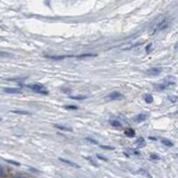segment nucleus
<instances>
[{
  "label": "nucleus",
  "mask_w": 178,
  "mask_h": 178,
  "mask_svg": "<svg viewBox=\"0 0 178 178\" xmlns=\"http://www.w3.org/2000/svg\"><path fill=\"white\" fill-rule=\"evenodd\" d=\"M29 89L35 91L36 93H41V95H49V90L44 87V85L42 84H30V85H27Z\"/></svg>",
  "instance_id": "1"
},
{
  "label": "nucleus",
  "mask_w": 178,
  "mask_h": 178,
  "mask_svg": "<svg viewBox=\"0 0 178 178\" xmlns=\"http://www.w3.org/2000/svg\"><path fill=\"white\" fill-rule=\"evenodd\" d=\"M123 98V95L119 91H113V93H109L107 96V99H111V100H119Z\"/></svg>",
  "instance_id": "2"
},
{
  "label": "nucleus",
  "mask_w": 178,
  "mask_h": 178,
  "mask_svg": "<svg viewBox=\"0 0 178 178\" xmlns=\"http://www.w3.org/2000/svg\"><path fill=\"white\" fill-rule=\"evenodd\" d=\"M146 118H147V114L139 113L137 115H135V117L133 118V121L136 122V123H141V122L145 121V120H146Z\"/></svg>",
  "instance_id": "3"
},
{
  "label": "nucleus",
  "mask_w": 178,
  "mask_h": 178,
  "mask_svg": "<svg viewBox=\"0 0 178 178\" xmlns=\"http://www.w3.org/2000/svg\"><path fill=\"white\" fill-rule=\"evenodd\" d=\"M161 71H162V69H161V68H157V67H152V68H150V69H147V71H145V73H146V75H150V76H155V75L161 74Z\"/></svg>",
  "instance_id": "4"
},
{
  "label": "nucleus",
  "mask_w": 178,
  "mask_h": 178,
  "mask_svg": "<svg viewBox=\"0 0 178 178\" xmlns=\"http://www.w3.org/2000/svg\"><path fill=\"white\" fill-rule=\"evenodd\" d=\"M62 163H64V164H67L69 165V166H71V167H75V168H79L80 166H79L78 164H76V163H74V162H71V161H69V159H65V158H63V157H59L58 158Z\"/></svg>",
  "instance_id": "5"
},
{
  "label": "nucleus",
  "mask_w": 178,
  "mask_h": 178,
  "mask_svg": "<svg viewBox=\"0 0 178 178\" xmlns=\"http://www.w3.org/2000/svg\"><path fill=\"white\" fill-rule=\"evenodd\" d=\"M3 91L6 93L17 95V93H21V89L20 88H3Z\"/></svg>",
  "instance_id": "6"
},
{
  "label": "nucleus",
  "mask_w": 178,
  "mask_h": 178,
  "mask_svg": "<svg viewBox=\"0 0 178 178\" xmlns=\"http://www.w3.org/2000/svg\"><path fill=\"white\" fill-rule=\"evenodd\" d=\"M124 135L128 136V137H134V136H135V131L131 128L125 129V130H124Z\"/></svg>",
  "instance_id": "7"
},
{
  "label": "nucleus",
  "mask_w": 178,
  "mask_h": 178,
  "mask_svg": "<svg viewBox=\"0 0 178 178\" xmlns=\"http://www.w3.org/2000/svg\"><path fill=\"white\" fill-rule=\"evenodd\" d=\"M54 128L62 130V131H67V132H71L73 131V129L69 128V127H65V125H61V124H54Z\"/></svg>",
  "instance_id": "8"
},
{
  "label": "nucleus",
  "mask_w": 178,
  "mask_h": 178,
  "mask_svg": "<svg viewBox=\"0 0 178 178\" xmlns=\"http://www.w3.org/2000/svg\"><path fill=\"white\" fill-rule=\"evenodd\" d=\"M12 113L15 114H21V115H30V112L29 111H25V110H11Z\"/></svg>",
  "instance_id": "9"
},
{
  "label": "nucleus",
  "mask_w": 178,
  "mask_h": 178,
  "mask_svg": "<svg viewBox=\"0 0 178 178\" xmlns=\"http://www.w3.org/2000/svg\"><path fill=\"white\" fill-rule=\"evenodd\" d=\"M110 124L112 125V127H114V128H121L122 127V123L119 120H110Z\"/></svg>",
  "instance_id": "10"
},
{
  "label": "nucleus",
  "mask_w": 178,
  "mask_h": 178,
  "mask_svg": "<svg viewBox=\"0 0 178 178\" xmlns=\"http://www.w3.org/2000/svg\"><path fill=\"white\" fill-rule=\"evenodd\" d=\"M168 86L169 85H167V84H157V85L154 86V88L156 90H163V89H166Z\"/></svg>",
  "instance_id": "11"
},
{
  "label": "nucleus",
  "mask_w": 178,
  "mask_h": 178,
  "mask_svg": "<svg viewBox=\"0 0 178 178\" xmlns=\"http://www.w3.org/2000/svg\"><path fill=\"white\" fill-rule=\"evenodd\" d=\"M162 143L164 144L165 146H167V147H171V146H174V143L169 141V140H167V139H163L162 140Z\"/></svg>",
  "instance_id": "12"
},
{
  "label": "nucleus",
  "mask_w": 178,
  "mask_h": 178,
  "mask_svg": "<svg viewBox=\"0 0 178 178\" xmlns=\"http://www.w3.org/2000/svg\"><path fill=\"white\" fill-rule=\"evenodd\" d=\"M135 144L137 145V146H143V145L145 144V140H144V137H143V136H140V137L136 140Z\"/></svg>",
  "instance_id": "13"
},
{
  "label": "nucleus",
  "mask_w": 178,
  "mask_h": 178,
  "mask_svg": "<svg viewBox=\"0 0 178 178\" xmlns=\"http://www.w3.org/2000/svg\"><path fill=\"white\" fill-rule=\"evenodd\" d=\"M144 100H145V102L146 103H152L153 102V96L150 95V93H147V95H145V97H144Z\"/></svg>",
  "instance_id": "14"
},
{
  "label": "nucleus",
  "mask_w": 178,
  "mask_h": 178,
  "mask_svg": "<svg viewBox=\"0 0 178 178\" xmlns=\"http://www.w3.org/2000/svg\"><path fill=\"white\" fill-rule=\"evenodd\" d=\"M5 161H6L7 163H9V164L14 165V166H20V165H21L19 162H15V161H12V159H6V158H5Z\"/></svg>",
  "instance_id": "15"
},
{
  "label": "nucleus",
  "mask_w": 178,
  "mask_h": 178,
  "mask_svg": "<svg viewBox=\"0 0 178 178\" xmlns=\"http://www.w3.org/2000/svg\"><path fill=\"white\" fill-rule=\"evenodd\" d=\"M7 176V173H6V169L0 165V177H6Z\"/></svg>",
  "instance_id": "16"
},
{
  "label": "nucleus",
  "mask_w": 178,
  "mask_h": 178,
  "mask_svg": "<svg viewBox=\"0 0 178 178\" xmlns=\"http://www.w3.org/2000/svg\"><path fill=\"white\" fill-rule=\"evenodd\" d=\"M71 98L74 100H84V99H86L87 97H86V96H71Z\"/></svg>",
  "instance_id": "17"
},
{
  "label": "nucleus",
  "mask_w": 178,
  "mask_h": 178,
  "mask_svg": "<svg viewBox=\"0 0 178 178\" xmlns=\"http://www.w3.org/2000/svg\"><path fill=\"white\" fill-rule=\"evenodd\" d=\"M65 109H67V110H77L78 107L77 106H73V105H67V106H64Z\"/></svg>",
  "instance_id": "18"
},
{
  "label": "nucleus",
  "mask_w": 178,
  "mask_h": 178,
  "mask_svg": "<svg viewBox=\"0 0 178 178\" xmlns=\"http://www.w3.org/2000/svg\"><path fill=\"white\" fill-rule=\"evenodd\" d=\"M150 158H151V159H155V161H159V159H161L159 155H158V154H155V153L151 154V155H150Z\"/></svg>",
  "instance_id": "19"
},
{
  "label": "nucleus",
  "mask_w": 178,
  "mask_h": 178,
  "mask_svg": "<svg viewBox=\"0 0 178 178\" xmlns=\"http://www.w3.org/2000/svg\"><path fill=\"white\" fill-rule=\"evenodd\" d=\"M100 147H101V149H103V150H108V151L114 150L113 146H108V145H100Z\"/></svg>",
  "instance_id": "20"
},
{
  "label": "nucleus",
  "mask_w": 178,
  "mask_h": 178,
  "mask_svg": "<svg viewBox=\"0 0 178 178\" xmlns=\"http://www.w3.org/2000/svg\"><path fill=\"white\" fill-rule=\"evenodd\" d=\"M86 141H88V142H90V143H93V144H98V141H96L95 139H91V137H86Z\"/></svg>",
  "instance_id": "21"
},
{
  "label": "nucleus",
  "mask_w": 178,
  "mask_h": 178,
  "mask_svg": "<svg viewBox=\"0 0 178 178\" xmlns=\"http://www.w3.org/2000/svg\"><path fill=\"white\" fill-rule=\"evenodd\" d=\"M9 56H11V54L6 53V52H0V57H9Z\"/></svg>",
  "instance_id": "22"
},
{
  "label": "nucleus",
  "mask_w": 178,
  "mask_h": 178,
  "mask_svg": "<svg viewBox=\"0 0 178 178\" xmlns=\"http://www.w3.org/2000/svg\"><path fill=\"white\" fill-rule=\"evenodd\" d=\"M97 157L99 158V159H101V161H105V162H107L108 159L106 158L105 156H102V155H100V154H97Z\"/></svg>",
  "instance_id": "23"
},
{
  "label": "nucleus",
  "mask_w": 178,
  "mask_h": 178,
  "mask_svg": "<svg viewBox=\"0 0 178 178\" xmlns=\"http://www.w3.org/2000/svg\"><path fill=\"white\" fill-rule=\"evenodd\" d=\"M130 152H131V153H133V154H134V155H140V154H141V153H140V152H139V151L132 150V149H130Z\"/></svg>",
  "instance_id": "24"
},
{
  "label": "nucleus",
  "mask_w": 178,
  "mask_h": 178,
  "mask_svg": "<svg viewBox=\"0 0 178 178\" xmlns=\"http://www.w3.org/2000/svg\"><path fill=\"white\" fill-rule=\"evenodd\" d=\"M13 178H25L24 175H21V174H17V175H14Z\"/></svg>",
  "instance_id": "25"
},
{
  "label": "nucleus",
  "mask_w": 178,
  "mask_h": 178,
  "mask_svg": "<svg viewBox=\"0 0 178 178\" xmlns=\"http://www.w3.org/2000/svg\"><path fill=\"white\" fill-rule=\"evenodd\" d=\"M150 140H152V141H156L157 137H154V136H150Z\"/></svg>",
  "instance_id": "26"
},
{
  "label": "nucleus",
  "mask_w": 178,
  "mask_h": 178,
  "mask_svg": "<svg viewBox=\"0 0 178 178\" xmlns=\"http://www.w3.org/2000/svg\"><path fill=\"white\" fill-rule=\"evenodd\" d=\"M30 171H35V173H39V171H37V169H35V168H32V167L30 168Z\"/></svg>",
  "instance_id": "27"
},
{
  "label": "nucleus",
  "mask_w": 178,
  "mask_h": 178,
  "mask_svg": "<svg viewBox=\"0 0 178 178\" xmlns=\"http://www.w3.org/2000/svg\"><path fill=\"white\" fill-rule=\"evenodd\" d=\"M151 46H152V45H147V47H146V50H147V52H150V49H151Z\"/></svg>",
  "instance_id": "28"
},
{
  "label": "nucleus",
  "mask_w": 178,
  "mask_h": 178,
  "mask_svg": "<svg viewBox=\"0 0 178 178\" xmlns=\"http://www.w3.org/2000/svg\"><path fill=\"white\" fill-rule=\"evenodd\" d=\"M0 121H2V118H0Z\"/></svg>",
  "instance_id": "29"
}]
</instances>
